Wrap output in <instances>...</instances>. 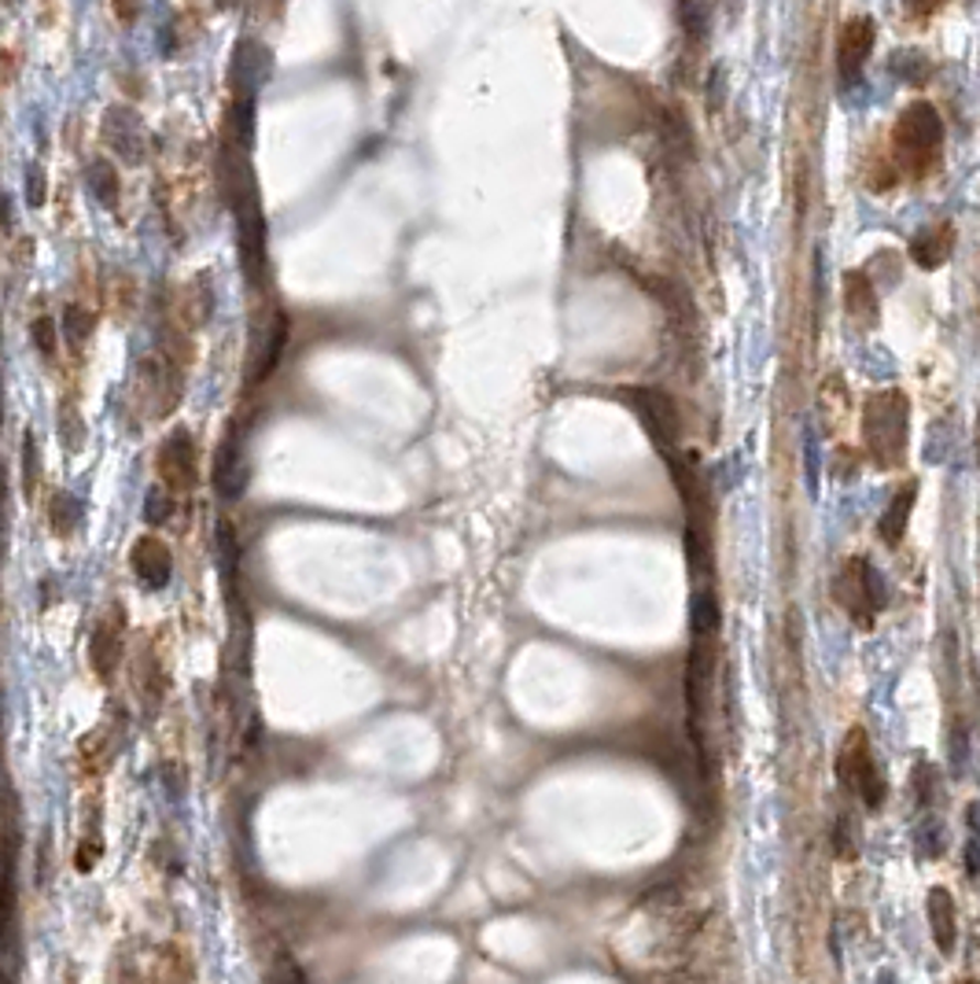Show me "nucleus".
<instances>
[{
	"instance_id": "15",
	"label": "nucleus",
	"mask_w": 980,
	"mask_h": 984,
	"mask_svg": "<svg viewBox=\"0 0 980 984\" xmlns=\"http://www.w3.org/2000/svg\"><path fill=\"white\" fill-rule=\"evenodd\" d=\"M108 136H111L114 144H119V152L125 158H133V163L144 155V130H141V122H136V114H130V111H111Z\"/></svg>"
},
{
	"instance_id": "16",
	"label": "nucleus",
	"mask_w": 980,
	"mask_h": 984,
	"mask_svg": "<svg viewBox=\"0 0 980 984\" xmlns=\"http://www.w3.org/2000/svg\"><path fill=\"white\" fill-rule=\"evenodd\" d=\"M155 984H192V962L177 944H163L155 951V970H152Z\"/></svg>"
},
{
	"instance_id": "4",
	"label": "nucleus",
	"mask_w": 980,
	"mask_h": 984,
	"mask_svg": "<svg viewBox=\"0 0 980 984\" xmlns=\"http://www.w3.org/2000/svg\"><path fill=\"white\" fill-rule=\"evenodd\" d=\"M834 594L840 601V609L851 616V623L862 627V631H870L873 620H878V612L884 609V583H881L878 568H873L867 557H848L845 560Z\"/></svg>"
},
{
	"instance_id": "25",
	"label": "nucleus",
	"mask_w": 980,
	"mask_h": 984,
	"mask_svg": "<svg viewBox=\"0 0 980 984\" xmlns=\"http://www.w3.org/2000/svg\"><path fill=\"white\" fill-rule=\"evenodd\" d=\"M940 4H944V0H907V8H911V12H918V15H933Z\"/></svg>"
},
{
	"instance_id": "24",
	"label": "nucleus",
	"mask_w": 980,
	"mask_h": 984,
	"mask_svg": "<svg viewBox=\"0 0 980 984\" xmlns=\"http://www.w3.org/2000/svg\"><path fill=\"white\" fill-rule=\"evenodd\" d=\"M136 8H141V4H136V0H114V15H119L122 23H133V19H136Z\"/></svg>"
},
{
	"instance_id": "5",
	"label": "nucleus",
	"mask_w": 980,
	"mask_h": 984,
	"mask_svg": "<svg viewBox=\"0 0 980 984\" xmlns=\"http://www.w3.org/2000/svg\"><path fill=\"white\" fill-rule=\"evenodd\" d=\"M236 229H240V259H244V273L255 284L266 281V221H262L255 188L247 177H236Z\"/></svg>"
},
{
	"instance_id": "12",
	"label": "nucleus",
	"mask_w": 980,
	"mask_h": 984,
	"mask_svg": "<svg viewBox=\"0 0 980 984\" xmlns=\"http://www.w3.org/2000/svg\"><path fill=\"white\" fill-rule=\"evenodd\" d=\"M951 251H955V229L951 226H929L911 240V259L918 262L922 270L944 266Z\"/></svg>"
},
{
	"instance_id": "13",
	"label": "nucleus",
	"mask_w": 980,
	"mask_h": 984,
	"mask_svg": "<svg viewBox=\"0 0 980 984\" xmlns=\"http://www.w3.org/2000/svg\"><path fill=\"white\" fill-rule=\"evenodd\" d=\"M244 480H247V472H244V458H240V442H236V436H229L214 461V486L225 494V499H236V494L244 491Z\"/></svg>"
},
{
	"instance_id": "8",
	"label": "nucleus",
	"mask_w": 980,
	"mask_h": 984,
	"mask_svg": "<svg viewBox=\"0 0 980 984\" xmlns=\"http://www.w3.org/2000/svg\"><path fill=\"white\" fill-rule=\"evenodd\" d=\"M125 616L122 609H111L108 616L97 620V627H92V638H89V664L92 671H97V679L108 682L114 671H119V660H122V642H125Z\"/></svg>"
},
{
	"instance_id": "17",
	"label": "nucleus",
	"mask_w": 980,
	"mask_h": 984,
	"mask_svg": "<svg viewBox=\"0 0 980 984\" xmlns=\"http://www.w3.org/2000/svg\"><path fill=\"white\" fill-rule=\"evenodd\" d=\"M719 623H723L719 601H715L712 590H701V594L693 598V634H697V638H715Z\"/></svg>"
},
{
	"instance_id": "1",
	"label": "nucleus",
	"mask_w": 980,
	"mask_h": 984,
	"mask_svg": "<svg viewBox=\"0 0 980 984\" xmlns=\"http://www.w3.org/2000/svg\"><path fill=\"white\" fill-rule=\"evenodd\" d=\"M940 147H944V122L933 103L918 100L895 119L892 152L900 171H907L911 177H925L936 166V158H940Z\"/></svg>"
},
{
	"instance_id": "11",
	"label": "nucleus",
	"mask_w": 980,
	"mask_h": 984,
	"mask_svg": "<svg viewBox=\"0 0 980 984\" xmlns=\"http://www.w3.org/2000/svg\"><path fill=\"white\" fill-rule=\"evenodd\" d=\"M929 926H933L936 948L944 955H951L958 944V907H955V896L944 885L929 888Z\"/></svg>"
},
{
	"instance_id": "10",
	"label": "nucleus",
	"mask_w": 980,
	"mask_h": 984,
	"mask_svg": "<svg viewBox=\"0 0 980 984\" xmlns=\"http://www.w3.org/2000/svg\"><path fill=\"white\" fill-rule=\"evenodd\" d=\"M873 48V19H851V23L840 30L837 41V70L845 81H856L862 67H867V56Z\"/></svg>"
},
{
	"instance_id": "9",
	"label": "nucleus",
	"mask_w": 980,
	"mask_h": 984,
	"mask_svg": "<svg viewBox=\"0 0 980 984\" xmlns=\"http://www.w3.org/2000/svg\"><path fill=\"white\" fill-rule=\"evenodd\" d=\"M130 565H133V576L141 579L147 590L166 587V583H170V576H174V554H170V546H166L159 535L136 538L133 554H130Z\"/></svg>"
},
{
	"instance_id": "2",
	"label": "nucleus",
	"mask_w": 980,
	"mask_h": 984,
	"mask_svg": "<svg viewBox=\"0 0 980 984\" xmlns=\"http://www.w3.org/2000/svg\"><path fill=\"white\" fill-rule=\"evenodd\" d=\"M862 439L878 469H895L907 453V398L903 391H878L862 414Z\"/></svg>"
},
{
	"instance_id": "26",
	"label": "nucleus",
	"mask_w": 980,
	"mask_h": 984,
	"mask_svg": "<svg viewBox=\"0 0 980 984\" xmlns=\"http://www.w3.org/2000/svg\"><path fill=\"white\" fill-rule=\"evenodd\" d=\"M962 984H973V981H962Z\"/></svg>"
},
{
	"instance_id": "7",
	"label": "nucleus",
	"mask_w": 980,
	"mask_h": 984,
	"mask_svg": "<svg viewBox=\"0 0 980 984\" xmlns=\"http://www.w3.org/2000/svg\"><path fill=\"white\" fill-rule=\"evenodd\" d=\"M155 469H159V480L170 486L174 494L192 491L196 480H199V458H196L192 436H188V431H174V436L159 447Z\"/></svg>"
},
{
	"instance_id": "19",
	"label": "nucleus",
	"mask_w": 980,
	"mask_h": 984,
	"mask_svg": "<svg viewBox=\"0 0 980 984\" xmlns=\"http://www.w3.org/2000/svg\"><path fill=\"white\" fill-rule=\"evenodd\" d=\"M284 340H288V325H284V317H277V321H273V332H269L266 351H262V362H258V369H255V380H266V376L273 373V365L280 362Z\"/></svg>"
},
{
	"instance_id": "23",
	"label": "nucleus",
	"mask_w": 980,
	"mask_h": 984,
	"mask_svg": "<svg viewBox=\"0 0 980 984\" xmlns=\"http://www.w3.org/2000/svg\"><path fill=\"white\" fill-rule=\"evenodd\" d=\"M92 174H97V177H92V185H97V193H100L103 199H108V204H114V193H111V188H114V174H111V166H103V163H100Z\"/></svg>"
},
{
	"instance_id": "14",
	"label": "nucleus",
	"mask_w": 980,
	"mask_h": 984,
	"mask_svg": "<svg viewBox=\"0 0 980 984\" xmlns=\"http://www.w3.org/2000/svg\"><path fill=\"white\" fill-rule=\"evenodd\" d=\"M914 494H918V486L907 483V486H903V491L889 502V510H884V516H881L878 532H881V538H884V543H889V546L900 543L903 532H907V521H911V510H914Z\"/></svg>"
},
{
	"instance_id": "18",
	"label": "nucleus",
	"mask_w": 980,
	"mask_h": 984,
	"mask_svg": "<svg viewBox=\"0 0 980 984\" xmlns=\"http://www.w3.org/2000/svg\"><path fill=\"white\" fill-rule=\"evenodd\" d=\"M848 310L859 317V321H873L878 317V299H873V288L862 273H848Z\"/></svg>"
},
{
	"instance_id": "6",
	"label": "nucleus",
	"mask_w": 980,
	"mask_h": 984,
	"mask_svg": "<svg viewBox=\"0 0 980 984\" xmlns=\"http://www.w3.org/2000/svg\"><path fill=\"white\" fill-rule=\"evenodd\" d=\"M627 402L638 409L641 425L649 428V436L657 439V447L663 453H671L674 442H679V409H674V402L657 387H630Z\"/></svg>"
},
{
	"instance_id": "22",
	"label": "nucleus",
	"mask_w": 980,
	"mask_h": 984,
	"mask_svg": "<svg viewBox=\"0 0 980 984\" xmlns=\"http://www.w3.org/2000/svg\"><path fill=\"white\" fill-rule=\"evenodd\" d=\"M56 332H59V325H52L48 317H41V321L34 325V343L41 347V354L56 351Z\"/></svg>"
},
{
	"instance_id": "21",
	"label": "nucleus",
	"mask_w": 980,
	"mask_h": 984,
	"mask_svg": "<svg viewBox=\"0 0 980 984\" xmlns=\"http://www.w3.org/2000/svg\"><path fill=\"white\" fill-rule=\"evenodd\" d=\"M269 984H307V981H302V970L295 966V962H291L288 955H280V959H277V966H273Z\"/></svg>"
},
{
	"instance_id": "3",
	"label": "nucleus",
	"mask_w": 980,
	"mask_h": 984,
	"mask_svg": "<svg viewBox=\"0 0 980 984\" xmlns=\"http://www.w3.org/2000/svg\"><path fill=\"white\" fill-rule=\"evenodd\" d=\"M837 778L862 808L878 811L884 803L889 786H884V770L878 764V756H873V742H870L867 726H851L845 734L840 753H837Z\"/></svg>"
},
{
	"instance_id": "20",
	"label": "nucleus",
	"mask_w": 980,
	"mask_h": 984,
	"mask_svg": "<svg viewBox=\"0 0 980 984\" xmlns=\"http://www.w3.org/2000/svg\"><path fill=\"white\" fill-rule=\"evenodd\" d=\"M682 19H686V30H693V37L708 34V15H704L701 0H682Z\"/></svg>"
}]
</instances>
